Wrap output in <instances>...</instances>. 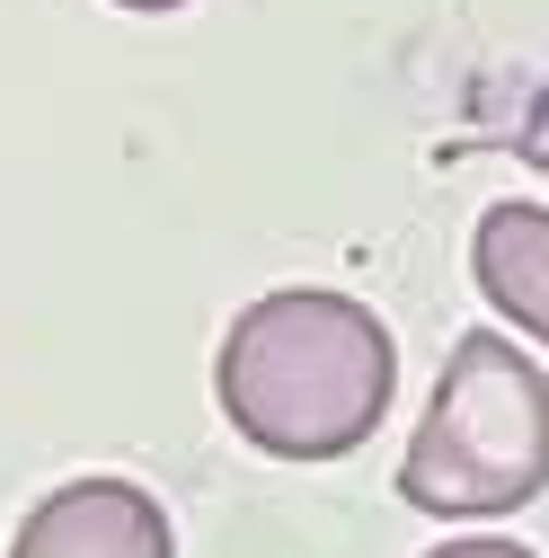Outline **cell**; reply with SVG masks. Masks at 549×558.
I'll return each instance as SVG.
<instances>
[{"instance_id": "1", "label": "cell", "mask_w": 549, "mask_h": 558, "mask_svg": "<svg viewBox=\"0 0 549 558\" xmlns=\"http://www.w3.org/2000/svg\"><path fill=\"white\" fill-rule=\"evenodd\" d=\"M399 345L381 311L328 284L257 293L213 345V399L266 461H346L390 416Z\"/></svg>"}, {"instance_id": "2", "label": "cell", "mask_w": 549, "mask_h": 558, "mask_svg": "<svg viewBox=\"0 0 549 558\" xmlns=\"http://www.w3.org/2000/svg\"><path fill=\"white\" fill-rule=\"evenodd\" d=\"M549 487V373L505 328L452 337L443 381L399 452V497L435 523H497Z\"/></svg>"}, {"instance_id": "3", "label": "cell", "mask_w": 549, "mask_h": 558, "mask_svg": "<svg viewBox=\"0 0 549 558\" xmlns=\"http://www.w3.org/2000/svg\"><path fill=\"white\" fill-rule=\"evenodd\" d=\"M10 558H178V532L143 478H62L10 532Z\"/></svg>"}, {"instance_id": "4", "label": "cell", "mask_w": 549, "mask_h": 558, "mask_svg": "<svg viewBox=\"0 0 549 558\" xmlns=\"http://www.w3.org/2000/svg\"><path fill=\"white\" fill-rule=\"evenodd\" d=\"M469 275L488 293V311H505L549 355V204H523V195L488 204L478 240H469Z\"/></svg>"}, {"instance_id": "5", "label": "cell", "mask_w": 549, "mask_h": 558, "mask_svg": "<svg viewBox=\"0 0 549 558\" xmlns=\"http://www.w3.org/2000/svg\"><path fill=\"white\" fill-rule=\"evenodd\" d=\"M505 151L523 160V169H549V81H540V98H532V116L505 133Z\"/></svg>"}, {"instance_id": "6", "label": "cell", "mask_w": 549, "mask_h": 558, "mask_svg": "<svg viewBox=\"0 0 549 558\" xmlns=\"http://www.w3.org/2000/svg\"><path fill=\"white\" fill-rule=\"evenodd\" d=\"M426 558H540V549H523V541H505V532H461V541H435Z\"/></svg>"}, {"instance_id": "7", "label": "cell", "mask_w": 549, "mask_h": 558, "mask_svg": "<svg viewBox=\"0 0 549 558\" xmlns=\"http://www.w3.org/2000/svg\"><path fill=\"white\" fill-rule=\"evenodd\" d=\"M115 10H143V19H160V10H186V0H115Z\"/></svg>"}]
</instances>
